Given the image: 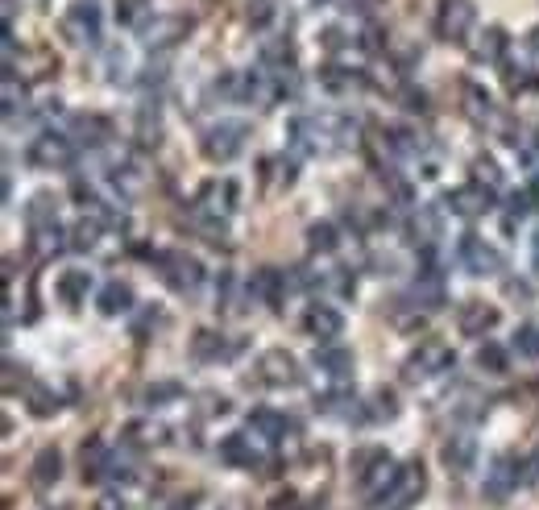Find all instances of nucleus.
Instances as JSON below:
<instances>
[{
    "label": "nucleus",
    "mask_w": 539,
    "mask_h": 510,
    "mask_svg": "<svg viewBox=\"0 0 539 510\" xmlns=\"http://www.w3.org/2000/svg\"><path fill=\"white\" fill-rule=\"evenodd\" d=\"M531 262H535V270H539V233H535V241H531Z\"/></svg>",
    "instance_id": "obj_47"
},
{
    "label": "nucleus",
    "mask_w": 539,
    "mask_h": 510,
    "mask_svg": "<svg viewBox=\"0 0 539 510\" xmlns=\"http://www.w3.org/2000/svg\"><path fill=\"white\" fill-rule=\"evenodd\" d=\"M303 328H307V336H316V340H324V345H332V340L345 332V316H340L336 307H328V303H311L307 316H303Z\"/></svg>",
    "instance_id": "obj_17"
},
{
    "label": "nucleus",
    "mask_w": 539,
    "mask_h": 510,
    "mask_svg": "<svg viewBox=\"0 0 539 510\" xmlns=\"http://www.w3.org/2000/svg\"><path fill=\"white\" fill-rule=\"evenodd\" d=\"M258 382H262V386H274V390L295 386V382H299V361H295L287 349H266V353L258 357Z\"/></svg>",
    "instance_id": "obj_12"
},
{
    "label": "nucleus",
    "mask_w": 539,
    "mask_h": 510,
    "mask_svg": "<svg viewBox=\"0 0 539 510\" xmlns=\"http://www.w3.org/2000/svg\"><path fill=\"white\" fill-rule=\"evenodd\" d=\"M220 461L233 465V469H262L266 465V448L249 432H229L220 440Z\"/></svg>",
    "instance_id": "obj_10"
},
{
    "label": "nucleus",
    "mask_w": 539,
    "mask_h": 510,
    "mask_svg": "<svg viewBox=\"0 0 539 510\" xmlns=\"http://www.w3.org/2000/svg\"><path fill=\"white\" fill-rule=\"evenodd\" d=\"M378 5H386V0H345L349 13H374Z\"/></svg>",
    "instance_id": "obj_43"
},
{
    "label": "nucleus",
    "mask_w": 539,
    "mask_h": 510,
    "mask_svg": "<svg viewBox=\"0 0 539 510\" xmlns=\"http://www.w3.org/2000/svg\"><path fill=\"white\" fill-rule=\"evenodd\" d=\"M523 477H527V461H519V457H498L494 469L486 473V498H494V502L510 498V494L519 490Z\"/></svg>",
    "instance_id": "obj_13"
},
{
    "label": "nucleus",
    "mask_w": 539,
    "mask_h": 510,
    "mask_svg": "<svg viewBox=\"0 0 539 510\" xmlns=\"http://www.w3.org/2000/svg\"><path fill=\"white\" fill-rule=\"evenodd\" d=\"M25 104V88L17 92V75L13 71H5V112H9V117H13V112Z\"/></svg>",
    "instance_id": "obj_40"
},
{
    "label": "nucleus",
    "mask_w": 539,
    "mask_h": 510,
    "mask_svg": "<svg viewBox=\"0 0 539 510\" xmlns=\"http://www.w3.org/2000/svg\"><path fill=\"white\" fill-rule=\"evenodd\" d=\"M54 291H59V299L67 303V307H79L83 299H88V291H92V270H63L59 274V282H54Z\"/></svg>",
    "instance_id": "obj_23"
},
{
    "label": "nucleus",
    "mask_w": 539,
    "mask_h": 510,
    "mask_svg": "<svg viewBox=\"0 0 539 510\" xmlns=\"http://www.w3.org/2000/svg\"><path fill=\"white\" fill-rule=\"evenodd\" d=\"M465 100H469V104H465V112H469L473 121H486L490 112H494V108H490V104H494V100H490V92H486V88H477V83H465Z\"/></svg>",
    "instance_id": "obj_33"
},
{
    "label": "nucleus",
    "mask_w": 539,
    "mask_h": 510,
    "mask_svg": "<svg viewBox=\"0 0 539 510\" xmlns=\"http://www.w3.org/2000/svg\"><path fill=\"white\" fill-rule=\"evenodd\" d=\"M448 208L457 212V216H486L490 208H494V187H486V183H465V187H457V191H448Z\"/></svg>",
    "instance_id": "obj_14"
},
{
    "label": "nucleus",
    "mask_w": 539,
    "mask_h": 510,
    "mask_svg": "<svg viewBox=\"0 0 539 510\" xmlns=\"http://www.w3.org/2000/svg\"><path fill=\"white\" fill-rule=\"evenodd\" d=\"M527 477H531V481H535V486H539V452H535V457L527 461Z\"/></svg>",
    "instance_id": "obj_46"
},
{
    "label": "nucleus",
    "mask_w": 539,
    "mask_h": 510,
    "mask_svg": "<svg viewBox=\"0 0 539 510\" xmlns=\"http://www.w3.org/2000/svg\"><path fill=\"white\" fill-rule=\"evenodd\" d=\"M59 477H63V452L59 448H42L38 461H34V486L38 490H50Z\"/></svg>",
    "instance_id": "obj_26"
},
{
    "label": "nucleus",
    "mask_w": 539,
    "mask_h": 510,
    "mask_svg": "<svg viewBox=\"0 0 539 510\" xmlns=\"http://www.w3.org/2000/svg\"><path fill=\"white\" fill-rule=\"evenodd\" d=\"M519 158H523V166H539V129L519 141Z\"/></svg>",
    "instance_id": "obj_41"
},
{
    "label": "nucleus",
    "mask_w": 539,
    "mask_h": 510,
    "mask_svg": "<svg viewBox=\"0 0 539 510\" xmlns=\"http://www.w3.org/2000/svg\"><path fill=\"white\" fill-rule=\"evenodd\" d=\"M452 365H457V353H452V349L444 345V340H423V345L407 357L403 378H407V382H428V378L448 374Z\"/></svg>",
    "instance_id": "obj_2"
},
{
    "label": "nucleus",
    "mask_w": 539,
    "mask_h": 510,
    "mask_svg": "<svg viewBox=\"0 0 539 510\" xmlns=\"http://www.w3.org/2000/svg\"><path fill=\"white\" fill-rule=\"evenodd\" d=\"M170 399H183V386L179 382H158L146 390V407H166Z\"/></svg>",
    "instance_id": "obj_34"
},
{
    "label": "nucleus",
    "mask_w": 539,
    "mask_h": 510,
    "mask_svg": "<svg viewBox=\"0 0 539 510\" xmlns=\"http://www.w3.org/2000/svg\"><path fill=\"white\" fill-rule=\"evenodd\" d=\"M473 179L498 191V187H502V170H498V162H494V158H477V162H473Z\"/></svg>",
    "instance_id": "obj_37"
},
{
    "label": "nucleus",
    "mask_w": 539,
    "mask_h": 510,
    "mask_svg": "<svg viewBox=\"0 0 539 510\" xmlns=\"http://www.w3.org/2000/svg\"><path fill=\"white\" fill-rule=\"evenodd\" d=\"M96 307L104 311V316H125V311H133V287L121 282V278L104 282L100 295H96Z\"/></svg>",
    "instance_id": "obj_22"
},
{
    "label": "nucleus",
    "mask_w": 539,
    "mask_h": 510,
    "mask_svg": "<svg viewBox=\"0 0 539 510\" xmlns=\"http://www.w3.org/2000/svg\"><path fill=\"white\" fill-rule=\"evenodd\" d=\"M270 13H274V9H270V0H258V9H249V21H253V25H266Z\"/></svg>",
    "instance_id": "obj_44"
},
{
    "label": "nucleus",
    "mask_w": 539,
    "mask_h": 510,
    "mask_svg": "<svg viewBox=\"0 0 539 510\" xmlns=\"http://www.w3.org/2000/svg\"><path fill=\"white\" fill-rule=\"evenodd\" d=\"M154 266H158V274H162V282L170 291H179V295H195L204 287V266L195 262V258H187V253H154Z\"/></svg>",
    "instance_id": "obj_3"
},
{
    "label": "nucleus",
    "mask_w": 539,
    "mask_h": 510,
    "mask_svg": "<svg viewBox=\"0 0 539 510\" xmlns=\"http://www.w3.org/2000/svg\"><path fill=\"white\" fill-rule=\"evenodd\" d=\"M399 469H403V465H394V457H390L386 448H361L357 457H353V481H357V490L370 498L374 506L390 494Z\"/></svg>",
    "instance_id": "obj_1"
},
{
    "label": "nucleus",
    "mask_w": 539,
    "mask_h": 510,
    "mask_svg": "<svg viewBox=\"0 0 539 510\" xmlns=\"http://www.w3.org/2000/svg\"><path fill=\"white\" fill-rule=\"evenodd\" d=\"M54 220H59V208H54V200H50V195H34L30 208H25V224L38 229V224H54Z\"/></svg>",
    "instance_id": "obj_31"
},
{
    "label": "nucleus",
    "mask_w": 539,
    "mask_h": 510,
    "mask_svg": "<svg viewBox=\"0 0 539 510\" xmlns=\"http://www.w3.org/2000/svg\"><path fill=\"white\" fill-rule=\"evenodd\" d=\"M473 21H477L473 0H440V13H436V38H440V42H469Z\"/></svg>",
    "instance_id": "obj_7"
},
{
    "label": "nucleus",
    "mask_w": 539,
    "mask_h": 510,
    "mask_svg": "<svg viewBox=\"0 0 539 510\" xmlns=\"http://www.w3.org/2000/svg\"><path fill=\"white\" fill-rule=\"evenodd\" d=\"M498 320H502L498 307H494V303H481V299H465L461 311H457V328H461L465 336H473V340H481L486 332H494Z\"/></svg>",
    "instance_id": "obj_15"
},
{
    "label": "nucleus",
    "mask_w": 539,
    "mask_h": 510,
    "mask_svg": "<svg viewBox=\"0 0 539 510\" xmlns=\"http://www.w3.org/2000/svg\"><path fill=\"white\" fill-rule=\"evenodd\" d=\"M30 249H34V258H54V253L63 249V229H59V220L54 224H38V229H30Z\"/></svg>",
    "instance_id": "obj_27"
},
{
    "label": "nucleus",
    "mask_w": 539,
    "mask_h": 510,
    "mask_svg": "<svg viewBox=\"0 0 539 510\" xmlns=\"http://www.w3.org/2000/svg\"><path fill=\"white\" fill-rule=\"evenodd\" d=\"M108 465H112V448L104 440H88V444H83V481L108 477Z\"/></svg>",
    "instance_id": "obj_25"
},
{
    "label": "nucleus",
    "mask_w": 539,
    "mask_h": 510,
    "mask_svg": "<svg viewBox=\"0 0 539 510\" xmlns=\"http://www.w3.org/2000/svg\"><path fill=\"white\" fill-rule=\"evenodd\" d=\"M237 200H241V187L233 183V179H212L204 191H200V200H195V204H200V212L208 216V229L216 233H224V220H229L233 212H237Z\"/></svg>",
    "instance_id": "obj_4"
},
{
    "label": "nucleus",
    "mask_w": 539,
    "mask_h": 510,
    "mask_svg": "<svg viewBox=\"0 0 539 510\" xmlns=\"http://www.w3.org/2000/svg\"><path fill=\"white\" fill-rule=\"evenodd\" d=\"M531 46H535V50H539V30H535V34H531Z\"/></svg>",
    "instance_id": "obj_48"
},
{
    "label": "nucleus",
    "mask_w": 539,
    "mask_h": 510,
    "mask_svg": "<svg viewBox=\"0 0 539 510\" xmlns=\"http://www.w3.org/2000/svg\"><path fill=\"white\" fill-rule=\"evenodd\" d=\"M75 133H88L83 137L88 146H104V141L112 137V125L104 117H88V112H83V117H75Z\"/></svg>",
    "instance_id": "obj_30"
},
{
    "label": "nucleus",
    "mask_w": 539,
    "mask_h": 510,
    "mask_svg": "<svg viewBox=\"0 0 539 510\" xmlns=\"http://www.w3.org/2000/svg\"><path fill=\"white\" fill-rule=\"evenodd\" d=\"M307 245H311V253H336L340 249V233H336V224H311L307 229Z\"/></svg>",
    "instance_id": "obj_29"
},
{
    "label": "nucleus",
    "mask_w": 539,
    "mask_h": 510,
    "mask_svg": "<svg viewBox=\"0 0 539 510\" xmlns=\"http://www.w3.org/2000/svg\"><path fill=\"white\" fill-rule=\"evenodd\" d=\"M457 258H461V266H465L469 274H477V278L498 274V270L506 266L502 253H498V249H494L486 237H477V233H465V237H461V245H457Z\"/></svg>",
    "instance_id": "obj_9"
},
{
    "label": "nucleus",
    "mask_w": 539,
    "mask_h": 510,
    "mask_svg": "<svg viewBox=\"0 0 539 510\" xmlns=\"http://www.w3.org/2000/svg\"><path fill=\"white\" fill-rule=\"evenodd\" d=\"M100 30H104L100 0H75V5L67 9V34H71L75 42L96 46V42H100Z\"/></svg>",
    "instance_id": "obj_11"
},
{
    "label": "nucleus",
    "mask_w": 539,
    "mask_h": 510,
    "mask_svg": "<svg viewBox=\"0 0 539 510\" xmlns=\"http://www.w3.org/2000/svg\"><path fill=\"white\" fill-rule=\"evenodd\" d=\"M179 510H224L212 494H195V498H183V506Z\"/></svg>",
    "instance_id": "obj_42"
},
{
    "label": "nucleus",
    "mask_w": 539,
    "mask_h": 510,
    "mask_svg": "<svg viewBox=\"0 0 539 510\" xmlns=\"http://www.w3.org/2000/svg\"><path fill=\"white\" fill-rule=\"evenodd\" d=\"M245 137H249V129L241 125V121H216L208 133H204V141H200V146H204V158L208 162H233L241 150H245Z\"/></svg>",
    "instance_id": "obj_6"
},
{
    "label": "nucleus",
    "mask_w": 539,
    "mask_h": 510,
    "mask_svg": "<svg viewBox=\"0 0 539 510\" xmlns=\"http://www.w3.org/2000/svg\"><path fill=\"white\" fill-rule=\"evenodd\" d=\"M249 291H253V299H262L266 307H282V299H287V274L274 270V266H262L258 274L249 278Z\"/></svg>",
    "instance_id": "obj_20"
},
{
    "label": "nucleus",
    "mask_w": 539,
    "mask_h": 510,
    "mask_svg": "<svg viewBox=\"0 0 539 510\" xmlns=\"http://www.w3.org/2000/svg\"><path fill=\"white\" fill-rule=\"evenodd\" d=\"M25 158H30L34 170H67L75 162V137L46 129L42 137H34V146L25 150Z\"/></svg>",
    "instance_id": "obj_5"
},
{
    "label": "nucleus",
    "mask_w": 539,
    "mask_h": 510,
    "mask_svg": "<svg viewBox=\"0 0 539 510\" xmlns=\"http://www.w3.org/2000/svg\"><path fill=\"white\" fill-rule=\"evenodd\" d=\"M92 510H129V506H125V502H121L117 494H104V498H100V502H96Z\"/></svg>",
    "instance_id": "obj_45"
},
{
    "label": "nucleus",
    "mask_w": 539,
    "mask_h": 510,
    "mask_svg": "<svg viewBox=\"0 0 539 510\" xmlns=\"http://www.w3.org/2000/svg\"><path fill=\"white\" fill-rule=\"evenodd\" d=\"M502 54H506V30L490 25V30L473 42V59H477V63H498Z\"/></svg>",
    "instance_id": "obj_28"
},
{
    "label": "nucleus",
    "mask_w": 539,
    "mask_h": 510,
    "mask_svg": "<svg viewBox=\"0 0 539 510\" xmlns=\"http://www.w3.org/2000/svg\"><path fill=\"white\" fill-rule=\"evenodd\" d=\"M59 407H63V403H59V394L46 390V386H38V390L30 394V411H34V415H54Z\"/></svg>",
    "instance_id": "obj_39"
},
{
    "label": "nucleus",
    "mask_w": 539,
    "mask_h": 510,
    "mask_svg": "<svg viewBox=\"0 0 539 510\" xmlns=\"http://www.w3.org/2000/svg\"><path fill=\"white\" fill-rule=\"evenodd\" d=\"M510 349H515L519 357H527V361H539V324H523L515 332V340H510Z\"/></svg>",
    "instance_id": "obj_32"
},
{
    "label": "nucleus",
    "mask_w": 539,
    "mask_h": 510,
    "mask_svg": "<svg viewBox=\"0 0 539 510\" xmlns=\"http://www.w3.org/2000/svg\"><path fill=\"white\" fill-rule=\"evenodd\" d=\"M365 415H370L374 423L394 419V415H399V403H394V394H390V390H378V394H374V403H370V411H365Z\"/></svg>",
    "instance_id": "obj_35"
},
{
    "label": "nucleus",
    "mask_w": 539,
    "mask_h": 510,
    "mask_svg": "<svg viewBox=\"0 0 539 510\" xmlns=\"http://www.w3.org/2000/svg\"><path fill=\"white\" fill-rule=\"evenodd\" d=\"M187 30H191V17H162V21L146 25V42L150 46H170V42L187 38Z\"/></svg>",
    "instance_id": "obj_24"
},
{
    "label": "nucleus",
    "mask_w": 539,
    "mask_h": 510,
    "mask_svg": "<svg viewBox=\"0 0 539 510\" xmlns=\"http://www.w3.org/2000/svg\"><path fill=\"white\" fill-rule=\"evenodd\" d=\"M316 370L332 386H349L353 382V353L340 349V345H324V349H316Z\"/></svg>",
    "instance_id": "obj_18"
},
{
    "label": "nucleus",
    "mask_w": 539,
    "mask_h": 510,
    "mask_svg": "<svg viewBox=\"0 0 539 510\" xmlns=\"http://www.w3.org/2000/svg\"><path fill=\"white\" fill-rule=\"evenodd\" d=\"M237 353H241V340H229L220 332H195V340H191L195 361H233Z\"/></svg>",
    "instance_id": "obj_19"
},
{
    "label": "nucleus",
    "mask_w": 539,
    "mask_h": 510,
    "mask_svg": "<svg viewBox=\"0 0 539 510\" xmlns=\"http://www.w3.org/2000/svg\"><path fill=\"white\" fill-rule=\"evenodd\" d=\"M249 428H253V436L266 440V444L274 448V444H282V440H291V436H295V419H291V415H282V411L262 407V411H253V415H249Z\"/></svg>",
    "instance_id": "obj_16"
},
{
    "label": "nucleus",
    "mask_w": 539,
    "mask_h": 510,
    "mask_svg": "<svg viewBox=\"0 0 539 510\" xmlns=\"http://www.w3.org/2000/svg\"><path fill=\"white\" fill-rule=\"evenodd\" d=\"M477 365H481V370H486V374H506V353H502L498 345H481Z\"/></svg>",
    "instance_id": "obj_38"
},
{
    "label": "nucleus",
    "mask_w": 539,
    "mask_h": 510,
    "mask_svg": "<svg viewBox=\"0 0 539 510\" xmlns=\"http://www.w3.org/2000/svg\"><path fill=\"white\" fill-rule=\"evenodd\" d=\"M440 457H444L448 473H469L477 465V440L473 436H448L444 448H440Z\"/></svg>",
    "instance_id": "obj_21"
},
{
    "label": "nucleus",
    "mask_w": 539,
    "mask_h": 510,
    "mask_svg": "<svg viewBox=\"0 0 539 510\" xmlns=\"http://www.w3.org/2000/svg\"><path fill=\"white\" fill-rule=\"evenodd\" d=\"M146 17H150V5H146V0H117V21L141 25Z\"/></svg>",
    "instance_id": "obj_36"
},
{
    "label": "nucleus",
    "mask_w": 539,
    "mask_h": 510,
    "mask_svg": "<svg viewBox=\"0 0 539 510\" xmlns=\"http://www.w3.org/2000/svg\"><path fill=\"white\" fill-rule=\"evenodd\" d=\"M428 490V473H423V465L419 461H411V465H403L399 469V477H394V486H390V494L378 502V510H411L415 502H419V494Z\"/></svg>",
    "instance_id": "obj_8"
}]
</instances>
